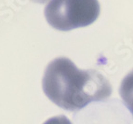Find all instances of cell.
Listing matches in <instances>:
<instances>
[{
  "label": "cell",
  "instance_id": "obj_1",
  "mask_svg": "<svg viewBox=\"0 0 133 124\" xmlns=\"http://www.w3.org/2000/svg\"><path fill=\"white\" fill-rule=\"evenodd\" d=\"M42 88L51 102L68 111L82 109L112 94V86L104 76L92 69L77 68L65 57L56 58L48 64Z\"/></svg>",
  "mask_w": 133,
  "mask_h": 124
},
{
  "label": "cell",
  "instance_id": "obj_2",
  "mask_svg": "<svg viewBox=\"0 0 133 124\" xmlns=\"http://www.w3.org/2000/svg\"><path fill=\"white\" fill-rule=\"evenodd\" d=\"M100 12L98 0H49L44 13L51 27L67 32L92 24Z\"/></svg>",
  "mask_w": 133,
  "mask_h": 124
},
{
  "label": "cell",
  "instance_id": "obj_3",
  "mask_svg": "<svg viewBox=\"0 0 133 124\" xmlns=\"http://www.w3.org/2000/svg\"><path fill=\"white\" fill-rule=\"evenodd\" d=\"M119 94L125 106L133 115V70H131L121 81Z\"/></svg>",
  "mask_w": 133,
  "mask_h": 124
},
{
  "label": "cell",
  "instance_id": "obj_4",
  "mask_svg": "<svg viewBox=\"0 0 133 124\" xmlns=\"http://www.w3.org/2000/svg\"><path fill=\"white\" fill-rule=\"evenodd\" d=\"M43 124H72V122L69 120L68 117L65 116H56V117H50L44 122Z\"/></svg>",
  "mask_w": 133,
  "mask_h": 124
},
{
  "label": "cell",
  "instance_id": "obj_5",
  "mask_svg": "<svg viewBox=\"0 0 133 124\" xmlns=\"http://www.w3.org/2000/svg\"><path fill=\"white\" fill-rule=\"evenodd\" d=\"M32 2L34 3H38V4H43V3H46L48 0H31Z\"/></svg>",
  "mask_w": 133,
  "mask_h": 124
}]
</instances>
